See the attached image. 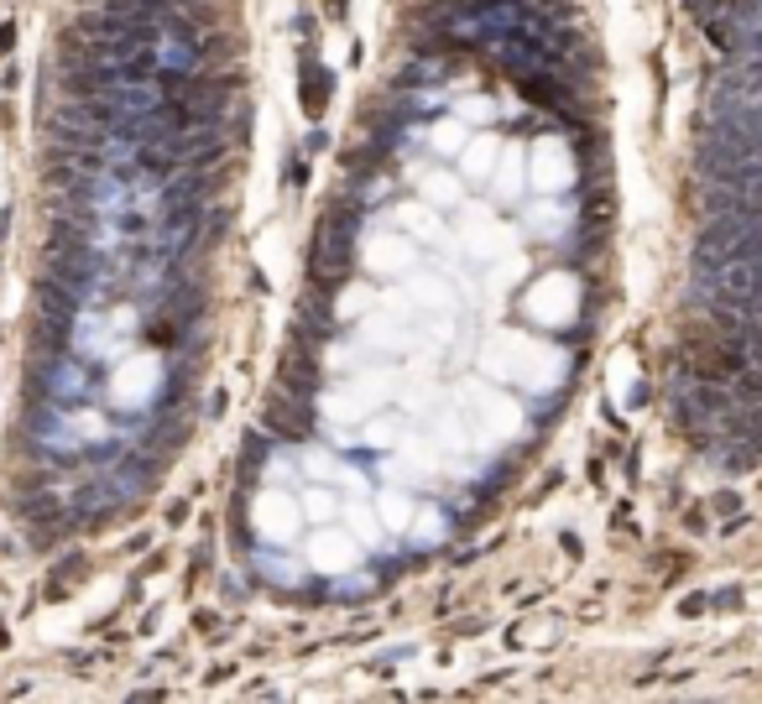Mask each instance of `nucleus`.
Segmentation results:
<instances>
[{
	"instance_id": "f257e3e1",
	"label": "nucleus",
	"mask_w": 762,
	"mask_h": 704,
	"mask_svg": "<svg viewBox=\"0 0 762 704\" xmlns=\"http://www.w3.org/2000/svg\"><path fill=\"white\" fill-rule=\"evenodd\" d=\"M350 245H355V215L330 209L313 225V250H308V276L319 287H339L350 276Z\"/></svg>"
},
{
	"instance_id": "f03ea898",
	"label": "nucleus",
	"mask_w": 762,
	"mask_h": 704,
	"mask_svg": "<svg viewBox=\"0 0 762 704\" xmlns=\"http://www.w3.org/2000/svg\"><path fill=\"white\" fill-rule=\"evenodd\" d=\"M267 428L282 433V438H308V428H313L308 397H287V392H272V402H267Z\"/></svg>"
},
{
	"instance_id": "7ed1b4c3",
	"label": "nucleus",
	"mask_w": 762,
	"mask_h": 704,
	"mask_svg": "<svg viewBox=\"0 0 762 704\" xmlns=\"http://www.w3.org/2000/svg\"><path fill=\"white\" fill-rule=\"evenodd\" d=\"M324 105H330V73L319 63H304V110L324 115Z\"/></svg>"
},
{
	"instance_id": "20e7f679",
	"label": "nucleus",
	"mask_w": 762,
	"mask_h": 704,
	"mask_svg": "<svg viewBox=\"0 0 762 704\" xmlns=\"http://www.w3.org/2000/svg\"><path fill=\"white\" fill-rule=\"evenodd\" d=\"M11 47H16V27L5 21V27H0V53H11Z\"/></svg>"
},
{
	"instance_id": "39448f33",
	"label": "nucleus",
	"mask_w": 762,
	"mask_h": 704,
	"mask_svg": "<svg viewBox=\"0 0 762 704\" xmlns=\"http://www.w3.org/2000/svg\"><path fill=\"white\" fill-rule=\"evenodd\" d=\"M0 235H5V219H0Z\"/></svg>"
}]
</instances>
